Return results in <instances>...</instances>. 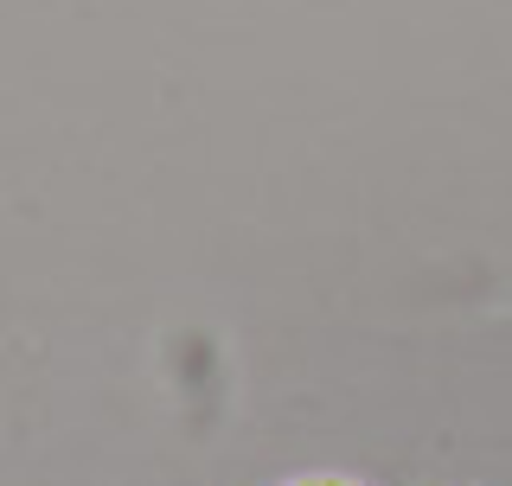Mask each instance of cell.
Wrapping results in <instances>:
<instances>
[{
	"label": "cell",
	"mask_w": 512,
	"mask_h": 486,
	"mask_svg": "<svg viewBox=\"0 0 512 486\" xmlns=\"http://www.w3.org/2000/svg\"><path fill=\"white\" fill-rule=\"evenodd\" d=\"M288 486H359V480H340V474H308V480H288Z\"/></svg>",
	"instance_id": "obj_1"
}]
</instances>
